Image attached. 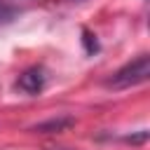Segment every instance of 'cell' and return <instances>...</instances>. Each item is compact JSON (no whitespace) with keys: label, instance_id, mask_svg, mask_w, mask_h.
<instances>
[{"label":"cell","instance_id":"obj_5","mask_svg":"<svg viewBox=\"0 0 150 150\" xmlns=\"http://www.w3.org/2000/svg\"><path fill=\"white\" fill-rule=\"evenodd\" d=\"M84 42H87V52H96V49H98L96 40L91 42V35H89V30H84Z\"/></svg>","mask_w":150,"mask_h":150},{"label":"cell","instance_id":"obj_3","mask_svg":"<svg viewBox=\"0 0 150 150\" xmlns=\"http://www.w3.org/2000/svg\"><path fill=\"white\" fill-rule=\"evenodd\" d=\"M70 124H73L70 117H61V120H49V122L38 124L35 131H61V129H66V127H70Z\"/></svg>","mask_w":150,"mask_h":150},{"label":"cell","instance_id":"obj_4","mask_svg":"<svg viewBox=\"0 0 150 150\" xmlns=\"http://www.w3.org/2000/svg\"><path fill=\"white\" fill-rule=\"evenodd\" d=\"M16 14H19V9H16V7L0 2V23H7V21H12Z\"/></svg>","mask_w":150,"mask_h":150},{"label":"cell","instance_id":"obj_2","mask_svg":"<svg viewBox=\"0 0 150 150\" xmlns=\"http://www.w3.org/2000/svg\"><path fill=\"white\" fill-rule=\"evenodd\" d=\"M45 84H47V73H45V68H40V66H33V68H28V70H23L21 75H19V82H16V87L23 91V94H40L42 89H45Z\"/></svg>","mask_w":150,"mask_h":150},{"label":"cell","instance_id":"obj_1","mask_svg":"<svg viewBox=\"0 0 150 150\" xmlns=\"http://www.w3.org/2000/svg\"><path fill=\"white\" fill-rule=\"evenodd\" d=\"M148 75H150V59H148V54H141L138 59H134L127 66H122L120 70H115L105 84L110 89H129V87L145 82Z\"/></svg>","mask_w":150,"mask_h":150}]
</instances>
